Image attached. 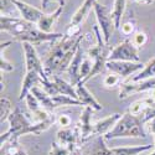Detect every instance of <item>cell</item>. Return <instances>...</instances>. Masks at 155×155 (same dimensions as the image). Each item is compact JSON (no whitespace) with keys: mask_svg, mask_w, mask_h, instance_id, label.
Instances as JSON below:
<instances>
[{"mask_svg":"<svg viewBox=\"0 0 155 155\" xmlns=\"http://www.w3.org/2000/svg\"><path fill=\"white\" fill-rule=\"evenodd\" d=\"M50 155H71V151L61 144H58L55 140L52 144H51V150H50Z\"/></svg>","mask_w":155,"mask_h":155,"instance_id":"cell-33","label":"cell"},{"mask_svg":"<svg viewBox=\"0 0 155 155\" xmlns=\"http://www.w3.org/2000/svg\"><path fill=\"white\" fill-rule=\"evenodd\" d=\"M22 48H24V55H25V66H26V72L32 71L37 72L38 74H41L44 77V80H50V77L47 76L45 71L44 62L40 58V56L37 55L36 48L34 45L29 42H22Z\"/></svg>","mask_w":155,"mask_h":155,"instance_id":"cell-8","label":"cell"},{"mask_svg":"<svg viewBox=\"0 0 155 155\" xmlns=\"http://www.w3.org/2000/svg\"><path fill=\"white\" fill-rule=\"evenodd\" d=\"M51 80H52L54 84H55V88L58 94H64V96H70L74 99H78L77 98V92H76V88L71 84V82H67L66 80L61 78V77H58L57 74L50 77Z\"/></svg>","mask_w":155,"mask_h":155,"instance_id":"cell-22","label":"cell"},{"mask_svg":"<svg viewBox=\"0 0 155 155\" xmlns=\"http://www.w3.org/2000/svg\"><path fill=\"white\" fill-rule=\"evenodd\" d=\"M108 61H129V62H140L139 48L133 44L132 40L122 41L118 44L113 50H110V54Z\"/></svg>","mask_w":155,"mask_h":155,"instance_id":"cell-6","label":"cell"},{"mask_svg":"<svg viewBox=\"0 0 155 155\" xmlns=\"http://www.w3.org/2000/svg\"><path fill=\"white\" fill-rule=\"evenodd\" d=\"M31 93L37 98L38 103H40L41 107L45 110H47L50 113H54V110L56 109V107H55V103L52 101V97H51L47 92H45L44 88H41L40 86H36V87H34L31 89Z\"/></svg>","mask_w":155,"mask_h":155,"instance_id":"cell-21","label":"cell"},{"mask_svg":"<svg viewBox=\"0 0 155 155\" xmlns=\"http://www.w3.org/2000/svg\"><path fill=\"white\" fill-rule=\"evenodd\" d=\"M2 155H28L18 139H10L2 145Z\"/></svg>","mask_w":155,"mask_h":155,"instance_id":"cell-24","label":"cell"},{"mask_svg":"<svg viewBox=\"0 0 155 155\" xmlns=\"http://www.w3.org/2000/svg\"><path fill=\"white\" fill-rule=\"evenodd\" d=\"M96 3H97V0H84L82 5L77 9L74 11V14L72 15L70 25H81L86 20L89 12H91V10L94 9Z\"/></svg>","mask_w":155,"mask_h":155,"instance_id":"cell-20","label":"cell"},{"mask_svg":"<svg viewBox=\"0 0 155 155\" xmlns=\"http://www.w3.org/2000/svg\"><path fill=\"white\" fill-rule=\"evenodd\" d=\"M11 113H12L11 102L6 97L2 96V98H0V122L3 123L5 120H8Z\"/></svg>","mask_w":155,"mask_h":155,"instance_id":"cell-28","label":"cell"},{"mask_svg":"<svg viewBox=\"0 0 155 155\" xmlns=\"http://www.w3.org/2000/svg\"><path fill=\"white\" fill-rule=\"evenodd\" d=\"M74 88H76V92H77V98H78V101L82 102L83 107H84V106L92 107L94 110H101V109L103 108L102 104L97 101V98L93 96V93L89 92L88 89L86 88L84 84L78 83Z\"/></svg>","mask_w":155,"mask_h":155,"instance_id":"cell-16","label":"cell"},{"mask_svg":"<svg viewBox=\"0 0 155 155\" xmlns=\"http://www.w3.org/2000/svg\"><path fill=\"white\" fill-rule=\"evenodd\" d=\"M52 2H57L60 4V6H64V4H66V0H41V6H42V11L44 12L46 11V9L48 8V5Z\"/></svg>","mask_w":155,"mask_h":155,"instance_id":"cell-37","label":"cell"},{"mask_svg":"<svg viewBox=\"0 0 155 155\" xmlns=\"http://www.w3.org/2000/svg\"><path fill=\"white\" fill-rule=\"evenodd\" d=\"M82 38V34L76 37L63 35L62 38L52 42L44 61L45 71L48 77H52L55 76V73L64 72L68 70L76 52L81 47Z\"/></svg>","mask_w":155,"mask_h":155,"instance_id":"cell-1","label":"cell"},{"mask_svg":"<svg viewBox=\"0 0 155 155\" xmlns=\"http://www.w3.org/2000/svg\"><path fill=\"white\" fill-rule=\"evenodd\" d=\"M35 28V24H31L21 18L2 15V19H0V30L4 32H9L15 37L25 35Z\"/></svg>","mask_w":155,"mask_h":155,"instance_id":"cell-7","label":"cell"},{"mask_svg":"<svg viewBox=\"0 0 155 155\" xmlns=\"http://www.w3.org/2000/svg\"><path fill=\"white\" fill-rule=\"evenodd\" d=\"M72 123V119L70 115L67 114H60L57 115V119H56V124H58L61 128H70Z\"/></svg>","mask_w":155,"mask_h":155,"instance_id":"cell-34","label":"cell"},{"mask_svg":"<svg viewBox=\"0 0 155 155\" xmlns=\"http://www.w3.org/2000/svg\"><path fill=\"white\" fill-rule=\"evenodd\" d=\"M63 35L64 34H60V32H44L41 30H38L37 28H35L25 35L15 37V41H20L21 44L29 42L35 46V45H40L42 42H55L60 40V38H62Z\"/></svg>","mask_w":155,"mask_h":155,"instance_id":"cell-9","label":"cell"},{"mask_svg":"<svg viewBox=\"0 0 155 155\" xmlns=\"http://www.w3.org/2000/svg\"><path fill=\"white\" fill-rule=\"evenodd\" d=\"M52 101L55 103V107H66V106H83L82 102L78 99H74L70 96H64V94H57L52 97Z\"/></svg>","mask_w":155,"mask_h":155,"instance_id":"cell-26","label":"cell"},{"mask_svg":"<svg viewBox=\"0 0 155 155\" xmlns=\"http://www.w3.org/2000/svg\"><path fill=\"white\" fill-rule=\"evenodd\" d=\"M44 81H46V80H44V77L41 74H38L37 72H32V71L26 72L25 73V77H24V81H22L19 99L26 98V96L31 92V89L36 86H41Z\"/></svg>","mask_w":155,"mask_h":155,"instance_id":"cell-15","label":"cell"},{"mask_svg":"<svg viewBox=\"0 0 155 155\" xmlns=\"http://www.w3.org/2000/svg\"><path fill=\"white\" fill-rule=\"evenodd\" d=\"M144 122L140 117L133 115L129 112L122 114V118L117 122L114 128L104 137L106 140L119 138H147L144 130Z\"/></svg>","mask_w":155,"mask_h":155,"instance_id":"cell-3","label":"cell"},{"mask_svg":"<svg viewBox=\"0 0 155 155\" xmlns=\"http://www.w3.org/2000/svg\"><path fill=\"white\" fill-rule=\"evenodd\" d=\"M93 108L92 107H88V106H84L82 112H81V115H80V119L77 122L76 127L78 128L80 130V137H81V141L82 144L84 141H87L89 138H92L94 134H93V127H94V123L92 122V113H93Z\"/></svg>","mask_w":155,"mask_h":155,"instance_id":"cell-12","label":"cell"},{"mask_svg":"<svg viewBox=\"0 0 155 155\" xmlns=\"http://www.w3.org/2000/svg\"><path fill=\"white\" fill-rule=\"evenodd\" d=\"M104 137H98L96 145L89 153V155H139L144 151L151 150L155 148L154 144H145L138 147H123V148H107L104 144Z\"/></svg>","mask_w":155,"mask_h":155,"instance_id":"cell-4","label":"cell"},{"mask_svg":"<svg viewBox=\"0 0 155 155\" xmlns=\"http://www.w3.org/2000/svg\"><path fill=\"white\" fill-rule=\"evenodd\" d=\"M154 106H155V99L151 98L150 96H148L143 99H138V101L133 102L130 104V107L128 108V112L130 114H133V115L143 118Z\"/></svg>","mask_w":155,"mask_h":155,"instance_id":"cell-17","label":"cell"},{"mask_svg":"<svg viewBox=\"0 0 155 155\" xmlns=\"http://www.w3.org/2000/svg\"><path fill=\"white\" fill-rule=\"evenodd\" d=\"M133 3H138V4H143V5H150L153 4L155 0H130Z\"/></svg>","mask_w":155,"mask_h":155,"instance_id":"cell-39","label":"cell"},{"mask_svg":"<svg viewBox=\"0 0 155 155\" xmlns=\"http://www.w3.org/2000/svg\"><path fill=\"white\" fill-rule=\"evenodd\" d=\"M135 28H137V21L135 19L132 18L120 25V31L124 36H130L135 34Z\"/></svg>","mask_w":155,"mask_h":155,"instance_id":"cell-29","label":"cell"},{"mask_svg":"<svg viewBox=\"0 0 155 155\" xmlns=\"http://www.w3.org/2000/svg\"><path fill=\"white\" fill-rule=\"evenodd\" d=\"M14 5L18 9V11L20 12L21 19L26 20L31 24H35V25H37L38 20H40L45 14L42 10L37 9L32 5H29L28 3L21 2V0H14Z\"/></svg>","mask_w":155,"mask_h":155,"instance_id":"cell-13","label":"cell"},{"mask_svg":"<svg viewBox=\"0 0 155 155\" xmlns=\"http://www.w3.org/2000/svg\"><path fill=\"white\" fill-rule=\"evenodd\" d=\"M57 117L55 114H51L50 117L45 120L41 122H31L25 113L16 107L12 113L10 114V117L8 119L9 122V128L8 130L2 134L0 137V144H5L8 140L10 139H20V137L28 135V134H32V135H40L41 133L46 132L48 128H51L55 123H56Z\"/></svg>","mask_w":155,"mask_h":155,"instance_id":"cell-2","label":"cell"},{"mask_svg":"<svg viewBox=\"0 0 155 155\" xmlns=\"http://www.w3.org/2000/svg\"><path fill=\"white\" fill-rule=\"evenodd\" d=\"M145 127H147V129H148V132L153 135V138H154V145H155V118L151 119V120H149V122L145 124Z\"/></svg>","mask_w":155,"mask_h":155,"instance_id":"cell-38","label":"cell"},{"mask_svg":"<svg viewBox=\"0 0 155 155\" xmlns=\"http://www.w3.org/2000/svg\"><path fill=\"white\" fill-rule=\"evenodd\" d=\"M62 11H63V6H60L54 11V12H51V14H44V16L38 20L37 25H36V28L38 30H41L44 32H52V28H54V25L56 24V21L58 20V18L61 16L62 14Z\"/></svg>","mask_w":155,"mask_h":155,"instance_id":"cell-19","label":"cell"},{"mask_svg":"<svg viewBox=\"0 0 155 155\" xmlns=\"http://www.w3.org/2000/svg\"><path fill=\"white\" fill-rule=\"evenodd\" d=\"M107 70L110 73H115L122 78L128 80L129 77L135 74L138 71H141L144 64L141 62H129V61H107Z\"/></svg>","mask_w":155,"mask_h":155,"instance_id":"cell-10","label":"cell"},{"mask_svg":"<svg viewBox=\"0 0 155 155\" xmlns=\"http://www.w3.org/2000/svg\"><path fill=\"white\" fill-rule=\"evenodd\" d=\"M151 89H155V77L144 80V81H139V82L123 81L119 84V96L118 97H119V99H125L134 93L151 91Z\"/></svg>","mask_w":155,"mask_h":155,"instance_id":"cell-11","label":"cell"},{"mask_svg":"<svg viewBox=\"0 0 155 155\" xmlns=\"http://www.w3.org/2000/svg\"><path fill=\"white\" fill-rule=\"evenodd\" d=\"M125 4H127V0H114L113 9H112V16L114 20L115 29H120L122 19L125 11Z\"/></svg>","mask_w":155,"mask_h":155,"instance_id":"cell-25","label":"cell"},{"mask_svg":"<svg viewBox=\"0 0 155 155\" xmlns=\"http://www.w3.org/2000/svg\"><path fill=\"white\" fill-rule=\"evenodd\" d=\"M92 68H93V61L89 58L88 56H86L84 57V60H83V62H82V64H81V71H80V76H81V81L82 80H84L86 77L91 73V71H92Z\"/></svg>","mask_w":155,"mask_h":155,"instance_id":"cell-31","label":"cell"},{"mask_svg":"<svg viewBox=\"0 0 155 155\" xmlns=\"http://www.w3.org/2000/svg\"><path fill=\"white\" fill-rule=\"evenodd\" d=\"M83 52H82V48L80 47L78 51L76 52L71 64H70V67L67 70L68 72V76H70V82L73 87H76L77 84H78L81 82V76H80V71H81V64L83 62Z\"/></svg>","mask_w":155,"mask_h":155,"instance_id":"cell-18","label":"cell"},{"mask_svg":"<svg viewBox=\"0 0 155 155\" xmlns=\"http://www.w3.org/2000/svg\"><path fill=\"white\" fill-rule=\"evenodd\" d=\"M94 14L97 18V22H98V26L101 29V32L103 35V38L107 45H109L110 42V37L115 30V25H114V20L112 16V11L102 4L96 3L94 5Z\"/></svg>","mask_w":155,"mask_h":155,"instance_id":"cell-5","label":"cell"},{"mask_svg":"<svg viewBox=\"0 0 155 155\" xmlns=\"http://www.w3.org/2000/svg\"><path fill=\"white\" fill-rule=\"evenodd\" d=\"M64 35L71 36V37H76L81 35V26L80 25H68V28L64 32Z\"/></svg>","mask_w":155,"mask_h":155,"instance_id":"cell-35","label":"cell"},{"mask_svg":"<svg viewBox=\"0 0 155 155\" xmlns=\"http://www.w3.org/2000/svg\"><path fill=\"white\" fill-rule=\"evenodd\" d=\"M11 44H12V41L2 42V57H0V70H2V73L3 72H11V71H14V64H12V62H10L6 58V56H5V50Z\"/></svg>","mask_w":155,"mask_h":155,"instance_id":"cell-27","label":"cell"},{"mask_svg":"<svg viewBox=\"0 0 155 155\" xmlns=\"http://www.w3.org/2000/svg\"><path fill=\"white\" fill-rule=\"evenodd\" d=\"M122 77L115 74V73H109L106 76L104 81H103V84H104L106 88H113L115 86H119L122 83Z\"/></svg>","mask_w":155,"mask_h":155,"instance_id":"cell-30","label":"cell"},{"mask_svg":"<svg viewBox=\"0 0 155 155\" xmlns=\"http://www.w3.org/2000/svg\"><path fill=\"white\" fill-rule=\"evenodd\" d=\"M120 118H122V114L114 113V114H110V115H108V117L96 122L94 127H93V134L98 135V137H106L114 128V125L117 124V122Z\"/></svg>","mask_w":155,"mask_h":155,"instance_id":"cell-14","label":"cell"},{"mask_svg":"<svg viewBox=\"0 0 155 155\" xmlns=\"http://www.w3.org/2000/svg\"><path fill=\"white\" fill-rule=\"evenodd\" d=\"M132 41H133V44H134L138 48H140V47H143V46L148 42V35H147L144 31H137V32L133 35Z\"/></svg>","mask_w":155,"mask_h":155,"instance_id":"cell-32","label":"cell"},{"mask_svg":"<svg viewBox=\"0 0 155 155\" xmlns=\"http://www.w3.org/2000/svg\"><path fill=\"white\" fill-rule=\"evenodd\" d=\"M155 77V57H153L151 60H149L141 71H139L138 73L133 74L132 77H129L128 82H139V81H144V80H148V78H153Z\"/></svg>","mask_w":155,"mask_h":155,"instance_id":"cell-23","label":"cell"},{"mask_svg":"<svg viewBox=\"0 0 155 155\" xmlns=\"http://www.w3.org/2000/svg\"><path fill=\"white\" fill-rule=\"evenodd\" d=\"M14 6V0H2V15H8V10Z\"/></svg>","mask_w":155,"mask_h":155,"instance_id":"cell-36","label":"cell"}]
</instances>
